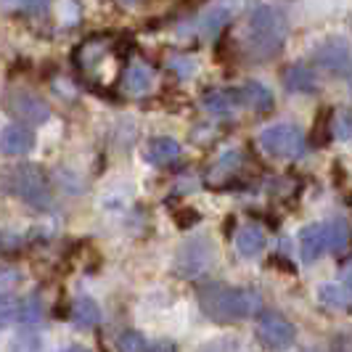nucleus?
I'll return each instance as SVG.
<instances>
[{
	"label": "nucleus",
	"mask_w": 352,
	"mask_h": 352,
	"mask_svg": "<svg viewBox=\"0 0 352 352\" xmlns=\"http://www.w3.org/2000/svg\"><path fill=\"white\" fill-rule=\"evenodd\" d=\"M199 305L201 310L220 323H233L252 318L257 310H263V300L254 289H241V286H223V283H210L199 292Z\"/></svg>",
	"instance_id": "nucleus-1"
},
{
	"label": "nucleus",
	"mask_w": 352,
	"mask_h": 352,
	"mask_svg": "<svg viewBox=\"0 0 352 352\" xmlns=\"http://www.w3.org/2000/svg\"><path fill=\"white\" fill-rule=\"evenodd\" d=\"M289 35L286 16L276 6H257L249 16V45L257 58H273L278 56Z\"/></svg>",
	"instance_id": "nucleus-2"
},
{
	"label": "nucleus",
	"mask_w": 352,
	"mask_h": 352,
	"mask_svg": "<svg viewBox=\"0 0 352 352\" xmlns=\"http://www.w3.org/2000/svg\"><path fill=\"white\" fill-rule=\"evenodd\" d=\"M6 186L14 196H19L21 201H27L30 207L37 210H45L51 204V186H48V177L45 173L37 167V164H19L14 167L8 177H6Z\"/></svg>",
	"instance_id": "nucleus-3"
},
{
	"label": "nucleus",
	"mask_w": 352,
	"mask_h": 352,
	"mask_svg": "<svg viewBox=\"0 0 352 352\" xmlns=\"http://www.w3.org/2000/svg\"><path fill=\"white\" fill-rule=\"evenodd\" d=\"M214 265V247L210 236H194L188 239L175 257V273L183 278H196L204 276Z\"/></svg>",
	"instance_id": "nucleus-4"
},
{
	"label": "nucleus",
	"mask_w": 352,
	"mask_h": 352,
	"mask_svg": "<svg viewBox=\"0 0 352 352\" xmlns=\"http://www.w3.org/2000/svg\"><path fill=\"white\" fill-rule=\"evenodd\" d=\"M263 148L276 159H297L305 151V135L297 124H273L260 135Z\"/></svg>",
	"instance_id": "nucleus-5"
},
{
	"label": "nucleus",
	"mask_w": 352,
	"mask_h": 352,
	"mask_svg": "<svg viewBox=\"0 0 352 352\" xmlns=\"http://www.w3.org/2000/svg\"><path fill=\"white\" fill-rule=\"evenodd\" d=\"M257 339H260V344L267 347V350L281 352L294 344L297 329H294V323H292L289 318H283L281 313L265 310V313H260V320H257Z\"/></svg>",
	"instance_id": "nucleus-6"
},
{
	"label": "nucleus",
	"mask_w": 352,
	"mask_h": 352,
	"mask_svg": "<svg viewBox=\"0 0 352 352\" xmlns=\"http://www.w3.org/2000/svg\"><path fill=\"white\" fill-rule=\"evenodd\" d=\"M6 109L27 124H43L51 120V109L43 98H37L30 90H11L6 96Z\"/></svg>",
	"instance_id": "nucleus-7"
},
{
	"label": "nucleus",
	"mask_w": 352,
	"mask_h": 352,
	"mask_svg": "<svg viewBox=\"0 0 352 352\" xmlns=\"http://www.w3.org/2000/svg\"><path fill=\"white\" fill-rule=\"evenodd\" d=\"M350 43L344 37H331L316 48V64L329 74H344L350 69Z\"/></svg>",
	"instance_id": "nucleus-8"
},
{
	"label": "nucleus",
	"mask_w": 352,
	"mask_h": 352,
	"mask_svg": "<svg viewBox=\"0 0 352 352\" xmlns=\"http://www.w3.org/2000/svg\"><path fill=\"white\" fill-rule=\"evenodd\" d=\"M35 148V133L27 124H6L0 130V154L24 157Z\"/></svg>",
	"instance_id": "nucleus-9"
},
{
	"label": "nucleus",
	"mask_w": 352,
	"mask_h": 352,
	"mask_svg": "<svg viewBox=\"0 0 352 352\" xmlns=\"http://www.w3.org/2000/svg\"><path fill=\"white\" fill-rule=\"evenodd\" d=\"M329 252L326 244V223H313L300 230V254L305 263H316L320 254Z\"/></svg>",
	"instance_id": "nucleus-10"
},
{
	"label": "nucleus",
	"mask_w": 352,
	"mask_h": 352,
	"mask_svg": "<svg viewBox=\"0 0 352 352\" xmlns=\"http://www.w3.org/2000/svg\"><path fill=\"white\" fill-rule=\"evenodd\" d=\"M201 104L207 111L217 114V117H226L230 114L236 106L241 104L239 101V90H230V88H210L201 93Z\"/></svg>",
	"instance_id": "nucleus-11"
},
{
	"label": "nucleus",
	"mask_w": 352,
	"mask_h": 352,
	"mask_svg": "<svg viewBox=\"0 0 352 352\" xmlns=\"http://www.w3.org/2000/svg\"><path fill=\"white\" fill-rule=\"evenodd\" d=\"M143 157H146L148 164H157V167L173 164V162L180 157V143H177L175 138H167V135L154 138V141H148L146 151H143Z\"/></svg>",
	"instance_id": "nucleus-12"
},
{
	"label": "nucleus",
	"mask_w": 352,
	"mask_h": 352,
	"mask_svg": "<svg viewBox=\"0 0 352 352\" xmlns=\"http://www.w3.org/2000/svg\"><path fill=\"white\" fill-rule=\"evenodd\" d=\"M283 85L292 93H316V72L310 69V67H305V64H292V67L283 69Z\"/></svg>",
	"instance_id": "nucleus-13"
},
{
	"label": "nucleus",
	"mask_w": 352,
	"mask_h": 352,
	"mask_svg": "<svg viewBox=\"0 0 352 352\" xmlns=\"http://www.w3.org/2000/svg\"><path fill=\"white\" fill-rule=\"evenodd\" d=\"M239 101L244 106H249L252 111H270L273 109V93L270 88H265L263 82H257V80H249L244 88H239Z\"/></svg>",
	"instance_id": "nucleus-14"
},
{
	"label": "nucleus",
	"mask_w": 352,
	"mask_h": 352,
	"mask_svg": "<svg viewBox=\"0 0 352 352\" xmlns=\"http://www.w3.org/2000/svg\"><path fill=\"white\" fill-rule=\"evenodd\" d=\"M236 249L241 257H257L260 252L265 249V233L257 226H244V228L236 233Z\"/></svg>",
	"instance_id": "nucleus-15"
},
{
	"label": "nucleus",
	"mask_w": 352,
	"mask_h": 352,
	"mask_svg": "<svg viewBox=\"0 0 352 352\" xmlns=\"http://www.w3.org/2000/svg\"><path fill=\"white\" fill-rule=\"evenodd\" d=\"M72 320L80 329H96L101 323V307H98V302L90 300V297H80V300L72 305Z\"/></svg>",
	"instance_id": "nucleus-16"
},
{
	"label": "nucleus",
	"mask_w": 352,
	"mask_h": 352,
	"mask_svg": "<svg viewBox=\"0 0 352 352\" xmlns=\"http://www.w3.org/2000/svg\"><path fill=\"white\" fill-rule=\"evenodd\" d=\"M122 85H124L127 93H133V96H143V93H148L151 85H154V74H151V69H148L146 64H133L130 69L124 72Z\"/></svg>",
	"instance_id": "nucleus-17"
},
{
	"label": "nucleus",
	"mask_w": 352,
	"mask_h": 352,
	"mask_svg": "<svg viewBox=\"0 0 352 352\" xmlns=\"http://www.w3.org/2000/svg\"><path fill=\"white\" fill-rule=\"evenodd\" d=\"M16 320L21 326H35L43 320V300L37 294H30L21 302H16Z\"/></svg>",
	"instance_id": "nucleus-18"
},
{
	"label": "nucleus",
	"mask_w": 352,
	"mask_h": 352,
	"mask_svg": "<svg viewBox=\"0 0 352 352\" xmlns=\"http://www.w3.org/2000/svg\"><path fill=\"white\" fill-rule=\"evenodd\" d=\"M326 244H329V252L339 254L342 249L350 244V226L344 220H331L326 223Z\"/></svg>",
	"instance_id": "nucleus-19"
},
{
	"label": "nucleus",
	"mask_w": 352,
	"mask_h": 352,
	"mask_svg": "<svg viewBox=\"0 0 352 352\" xmlns=\"http://www.w3.org/2000/svg\"><path fill=\"white\" fill-rule=\"evenodd\" d=\"M310 141L316 143V146H323V143L331 141V109H320L318 111L313 133H310Z\"/></svg>",
	"instance_id": "nucleus-20"
},
{
	"label": "nucleus",
	"mask_w": 352,
	"mask_h": 352,
	"mask_svg": "<svg viewBox=\"0 0 352 352\" xmlns=\"http://www.w3.org/2000/svg\"><path fill=\"white\" fill-rule=\"evenodd\" d=\"M117 352H148V342L141 331L135 329H127L117 336Z\"/></svg>",
	"instance_id": "nucleus-21"
},
{
	"label": "nucleus",
	"mask_w": 352,
	"mask_h": 352,
	"mask_svg": "<svg viewBox=\"0 0 352 352\" xmlns=\"http://www.w3.org/2000/svg\"><path fill=\"white\" fill-rule=\"evenodd\" d=\"M318 297H320L323 305H329V307H342V305H347L352 300L339 283H323L320 292H318Z\"/></svg>",
	"instance_id": "nucleus-22"
},
{
	"label": "nucleus",
	"mask_w": 352,
	"mask_h": 352,
	"mask_svg": "<svg viewBox=\"0 0 352 352\" xmlns=\"http://www.w3.org/2000/svg\"><path fill=\"white\" fill-rule=\"evenodd\" d=\"M334 133L339 141L352 143V111L350 109H342L334 120Z\"/></svg>",
	"instance_id": "nucleus-23"
},
{
	"label": "nucleus",
	"mask_w": 352,
	"mask_h": 352,
	"mask_svg": "<svg viewBox=\"0 0 352 352\" xmlns=\"http://www.w3.org/2000/svg\"><path fill=\"white\" fill-rule=\"evenodd\" d=\"M228 16H230V14H228V11H223V8L210 11V14H207V19L201 21V30H207V32H212V35H214V32H220V30L226 27Z\"/></svg>",
	"instance_id": "nucleus-24"
},
{
	"label": "nucleus",
	"mask_w": 352,
	"mask_h": 352,
	"mask_svg": "<svg viewBox=\"0 0 352 352\" xmlns=\"http://www.w3.org/2000/svg\"><path fill=\"white\" fill-rule=\"evenodd\" d=\"M6 6L27 11V14H43L48 8V0H6Z\"/></svg>",
	"instance_id": "nucleus-25"
},
{
	"label": "nucleus",
	"mask_w": 352,
	"mask_h": 352,
	"mask_svg": "<svg viewBox=\"0 0 352 352\" xmlns=\"http://www.w3.org/2000/svg\"><path fill=\"white\" fill-rule=\"evenodd\" d=\"M11 352H40V339L35 334H19L11 344Z\"/></svg>",
	"instance_id": "nucleus-26"
},
{
	"label": "nucleus",
	"mask_w": 352,
	"mask_h": 352,
	"mask_svg": "<svg viewBox=\"0 0 352 352\" xmlns=\"http://www.w3.org/2000/svg\"><path fill=\"white\" fill-rule=\"evenodd\" d=\"M14 318H16V302H14V297L0 294V326L11 323Z\"/></svg>",
	"instance_id": "nucleus-27"
},
{
	"label": "nucleus",
	"mask_w": 352,
	"mask_h": 352,
	"mask_svg": "<svg viewBox=\"0 0 352 352\" xmlns=\"http://www.w3.org/2000/svg\"><path fill=\"white\" fill-rule=\"evenodd\" d=\"M173 217H175L177 228H191L199 223V212L191 210V207H183V210H175L173 212Z\"/></svg>",
	"instance_id": "nucleus-28"
},
{
	"label": "nucleus",
	"mask_w": 352,
	"mask_h": 352,
	"mask_svg": "<svg viewBox=\"0 0 352 352\" xmlns=\"http://www.w3.org/2000/svg\"><path fill=\"white\" fill-rule=\"evenodd\" d=\"M339 286L347 292L352 297V260L347 265H344V270H342V278H339Z\"/></svg>",
	"instance_id": "nucleus-29"
},
{
	"label": "nucleus",
	"mask_w": 352,
	"mask_h": 352,
	"mask_svg": "<svg viewBox=\"0 0 352 352\" xmlns=\"http://www.w3.org/2000/svg\"><path fill=\"white\" fill-rule=\"evenodd\" d=\"M61 352H90V350H85V347H67V350H61Z\"/></svg>",
	"instance_id": "nucleus-30"
},
{
	"label": "nucleus",
	"mask_w": 352,
	"mask_h": 352,
	"mask_svg": "<svg viewBox=\"0 0 352 352\" xmlns=\"http://www.w3.org/2000/svg\"><path fill=\"white\" fill-rule=\"evenodd\" d=\"M350 96H352V69H350Z\"/></svg>",
	"instance_id": "nucleus-31"
},
{
	"label": "nucleus",
	"mask_w": 352,
	"mask_h": 352,
	"mask_svg": "<svg viewBox=\"0 0 352 352\" xmlns=\"http://www.w3.org/2000/svg\"><path fill=\"white\" fill-rule=\"evenodd\" d=\"M336 352H347V350H336Z\"/></svg>",
	"instance_id": "nucleus-32"
}]
</instances>
